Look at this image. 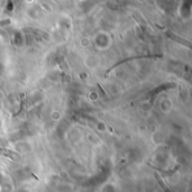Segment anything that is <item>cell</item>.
Wrapping results in <instances>:
<instances>
[{
	"label": "cell",
	"instance_id": "obj_1",
	"mask_svg": "<svg viewBox=\"0 0 192 192\" xmlns=\"http://www.w3.org/2000/svg\"><path fill=\"white\" fill-rule=\"evenodd\" d=\"M155 177H156V180H157V182L160 183V186H162V189L164 190L165 192H171L170 190H169V188H167V186H166V184H165V183L163 182V180L161 179V177H160V175H158L157 173L155 174Z\"/></svg>",
	"mask_w": 192,
	"mask_h": 192
},
{
	"label": "cell",
	"instance_id": "obj_2",
	"mask_svg": "<svg viewBox=\"0 0 192 192\" xmlns=\"http://www.w3.org/2000/svg\"><path fill=\"white\" fill-rule=\"evenodd\" d=\"M169 36H170L171 38H172V40H179V43H181V44H186V46H191V45H190V43L189 42H188V40H182V38H179L177 37V36H175V35H171V34H169Z\"/></svg>",
	"mask_w": 192,
	"mask_h": 192
},
{
	"label": "cell",
	"instance_id": "obj_3",
	"mask_svg": "<svg viewBox=\"0 0 192 192\" xmlns=\"http://www.w3.org/2000/svg\"><path fill=\"white\" fill-rule=\"evenodd\" d=\"M0 154L2 155H7V156H10V157H13V156H18V155L16 154L14 152H8L6 149H0Z\"/></svg>",
	"mask_w": 192,
	"mask_h": 192
}]
</instances>
